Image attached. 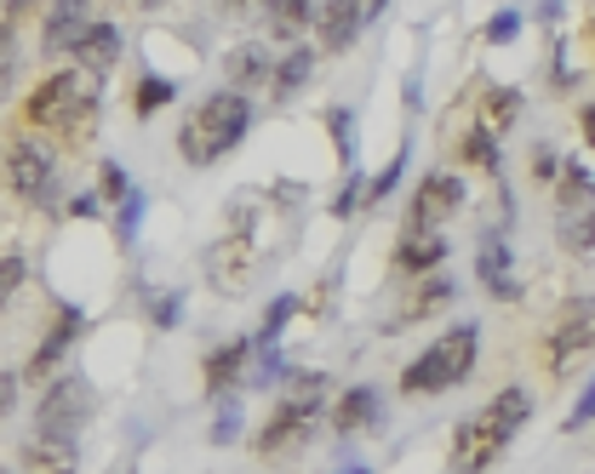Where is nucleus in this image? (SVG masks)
I'll use <instances>...</instances> for the list:
<instances>
[{
  "instance_id": "1",
  "label": "nucleus",
  "mask_w": 595,
  "mask_h": 474,
  "mask_svg": "<svg viewBox=\"0 0 595 474\" xmlns=\"http://www.w3.org/2000/svg\"><path fill=\"white\" fill-rule=\"evenodd\" d=\"M526 418H533V394H526L521 383L499 389L481 412H470L452 429V474H487L510 452V440L526 429Z\"/></svg>"
},
{
  "instance_id": "2",
  "label": "nucleus",
  "mask_w": 595,
  "mask_h": 474,
  "mask_svg": "<svg viewBox=\"0 0 595 474\" xmlns=\"http://www.w3.org/2000/svg\"><path fill=\"white\" fill-rule=\"evenodd\" d=\"M23 126L58 131L63 144H86L97 126V81L86 70H58L29 86L23 97Z\"/></svg>"
},
{
  "instance_id": "3",
  "label": "nucleus",
  "mask_w": 595,
  "mask_h": 474,
  "mask_svg": "<svg viewBox=\"0 0 595 474\" xmlns=\"http://www.w3.org/2000/svg\"><path fill=\"white\" fill-rule=\"evenodd\" d=\"M247 131H252V97L229 92V86L207 92L178 126V155L189 166H212V160H223L229 149H236Z\"/></svg>"
},
{
  "instance_id": "4",
  "label": "nucleus",
  "mask_w": 595,
  "mask_h": 474,
  "mask_svg": "<svg viewBox=\"0 0 595 474\" xmlns=\"http://www.w3.org/2000/svg\"><path fill=\"white\" fill-rule=\"evenodd\" d=\"M476 344H481L476 320H458L452 331H441L418 360H407L401 394H441V389H458V383L470 378V366H476Z\"/></svg>"
},
{
  "instance_id": "5",
  "label": "nucleus",
  "mask_w": 595,
  "mask_h": 474,
  "mask_svg": "<svg viewBox=\"0 0 595 474\" xmlns=\"http://www.w3.org/2000/svg\"><path fill=\"white\" fill-rule=\"evenodd\" d=\"M207 275L223 297H241L258 275V234H252V194H241L236 207H229V229L212 241L207 252Z\"/></svg>"
},
{
  "instance_id": "6",
  "label": "nucleus",
  "mask_w": 595,
  "mask_h": 474,
  "mask_svg": "<svg viewBox=\"0 0 595 474\" xmlns=\"http://www.w3.org/2000/svg\"><path fill=\"white\" fill-rule=\"evenodd\" d=\"M595 355V297H573L544 337V371L561 383Z\"/></svg>"
},
{
  "instance_id": "7",
  "label": "nucleus",
  "mask_w": 595,
  "mask_h": 474,
  "mask_svg": "<svg viewBox=\"0 0 595 474\" xmlns=\"http://www.w3.org/2000/svg\"><path fill=\"white\" fill-rule=\"evenodd\" d=\"M92 412H97V389L86 378H75V371H58V378H46V389L35 400V429L81 440V429L92 423Z\"/></svg>"
},
{
  "instance_id": "8",
  "label": "nucleus",
  "mask_w": 595,
  "mask_h": 474,
  "mask_svg": "<svg viewBox=\"0 0 595 474\" xmlns=\"http://www.w3.org/2000/svg\"><path fill=\"white\" fill-rule=\"evenodd\" d=\"M7 183L23 200L46 207V200L58 194V160H52V149L35 144V138H12V149H7Z\"/></svg>"
},
{
  "instance_id": "9",
  "label": "nucleus",
  "mask_w": 595,
  "mask_h": 474,
  "mask_svg": "<svg viewBox=\"0 0 595 474\" xmlns=\"http://www.w3.org/2000/svg\"><path fill=\"white\" fill-rule=\"evenodd\" d=\"M464 178L452 172H424L418 189H413V207H407V229H441L458 207H464Z\"/></svg>"
},
{
  "instance_id": "10",
  "label": "nucleus",
  "mask_w": 595,
  "mask_h": 474,
  "mask_svg": "<svg viewBox=\"0 0 595 474\" xmlns=\"http://www.w3.org/2000/svg\"><path fill=\"white\" fill-rule=\"evenodd\" d=\"M86 331V315L75 309V303H58V320H52V331L41 337V349L29 355V366L18 371L23 383H46V378H58V360L75 349V337Z\"/></svg>"
},
{
  "instance_id": "11",
  "label": "nucleus",
  "mask_w": 595,
  "mask_h": 474,
  "mask_svg": "<svg viewBox=\"0 0 595 474\" xmlns=\"http://www.w3.org/2000/svg\"><path fill=\"white\" fill-rule=\"evenodd\" d=\"M92 23H97L92 0H52L46 18H41V52L46 57H75V46Z\"/></svg>"
},
{
  "instance_id": "12",
  "label": "nucleus",
  "mask_w": 595,
  "mask_h": 474,
  "mask_svg": "<svg viewBox=\"0 0 595 474\" xmlns=\"http://www.w3.org/2000/svg\"><path fill=\"white\" fill-rule=\"evenodd\" d=\"M315 418H321V412H310V405H298V400H281L275 412H270V423H263V429L252 434L258 457H281V452H292V446H298V440H310Z\"/></svg>"
},
{
  "instance_id": "13",
  "label": "nucleus",
  "mask_w": 595,
  "mask_h": 474,
  "mask_svg": "<svg viewBox=\"0 0 595 474\" xmlns=\"http://www.w3.org/2000/svg\"><path fill=\"white\" fill-rule=\"evenodd\" d=\"M23 474H75L81 468V440L75 434H46L35 429L23 440V452H18Z\"/></svg>"
},
{
  "instance_id": "14",
  "label": "nucleus",
  "mask_w": 595,
  "mask_h": 474,
  "mask_svg": "<svg viewBox=\"0 0 595 474\" xmlns=\"http://www.w3.org/2000/svg\"><path fill=\"white\" fill-rule=\"evenodd\" d=\"M367 29V0H326L315 12V35H321V52H349Z\"/></svg>"
},
{
  "instance_id": "15",
  "label": "nucleus",
  "mask_w": 595,
  "mask_h": 474,
  "mask_svg": "<svg viewBox=\"0 0 595 474\" xmlns=\"http://www.w3.org/2000/svg\"><path fill=\"white\" fill-rule=\"evenodd\" d=\"M121 52H126V35H121V23H109V18H97L86 35H81V46H75V70H86L92 81H104L115 63H121Z\"/></svg>"
},
{
  "instance_id": "16",
  "label": "nucleus",
  "mask_w": 595,
  "mask_h": 474,
  "mask_svg": "<svg viewBox=\"0 0 595 474\" xmlns=\"http://www.w3.org/2000/svg\"><path fill=\"white\" fill-rule=\"evenodd\" d=\"M247 366H252V337H229V344H218V349L201 360L207 394H229L236 383H247Z\"/></svg>"
},
{
  "instance_id": "17",
  "label": "nucleus",
  "mask_w": 595,
  "mask_h": 474,
  "mask_svg": "<svg viewBox=\"0 0 595 474\" xmlns=\"http://www.w3.org/2000/svg\"><path fill=\"white\" fill-rule=\"evenodd\" d=\"M223 75H229V92L247 97V92L275 81V57H270V46H263V41H241L236 52L223 57Z\"/></svg>"
},
{
  "instance_id": "18",
  "label": "nucleus",
  "mask_w": 595,
  "mask_h": 474,
  "mask_svg": "<svg viewBox=\"0 0 595 474\" xmlns=\"http://www.w3.org/2000/svg\"><path fill=\"white\" fill-rule=\"evenodd\" d=\"M441 263H447L441 229H401V246H395V268H401V275H436Z\"/></svg>"
},
{
  "instance_id": "19",
  "label": "nucleus",
  "mask_w": 595,
  "mask_h": 474,
  "mask_svg": "<svg viewBox=\"0 0 595 474\" xmlns=\"http://www.w3.org/2000/svg\"><path fill=\"white\" fill-rule=\"evenodd\" d=\"M476 275H481V286L499 297V303H515V297H521V281H515V263H510L504 234H487V241H481V252H476Z\"/></svg>"
},
{
  "instance_id": "20",
  "label": "nucleus",
  "mask_w": 595,
  "mask_h": 474,
  "mask_svg": "<svg viewBox=\"0 0 595 474\" xmlns=\"http://www.w3.org/2000/svg\"><path fill=\"white\" fill-rule=\"evenodd\" d=\"M333 423H338V434L378 429V423H384V394L367 389V383H349V389L338 394V405H333Z\"/></svg>"
},
{
  "instance_id": "21",
  "label": "nucleus",
  "mask_w": 595,
  "mask_h": 474,
  "mask_svg": "<svg viewBox=\"0 0 595 474\" xmlns=\"http://www.w3.org/2000/svg\"><path fill=\"white\" fill-rule=\"evenodd\" d=\"M515 115H521V92L515 86H487L476 97V126L492 131V138H504V131L515 126Z\"/></svg>"
},
{
  "instance_id": "22",
  "label": "nucleus",
  "mask_w": 595,
  "mask_h": 474,
  "mask_svg": "<svg viewBox=\"0 0 595 474\" xmlns=\"http://www.w3.org/2000/svg\"><path fill=\"white\" fill-rule=\"evenodd\" d=\"M310 81H315V52L310 46H292L286 57H275V81H270L275 104H292V97L304 92Z\"/></svg>"
},
{
  "instance_id": "23",
  "label": "nucleus",
  "mask_w": 595,
  "mask_h": 474,
  "mask_svg": "<svg viewBox=\"0 0 595 474\" xmlns=\"http://www.w3.org/2000/svg\"><path fill=\"white\" fill-rule=\"evenodd\" d=\"M441 303H452V281L441 275V268H436V275H418L413 297L395 309V326H413V320H424V315H436Z\"/></svg>"
},
{
  "instance_id": "24",
  "label": "nucleus",
  "mask_w": 595,
  "mask_h": 474,
  "mask_svg": "<svg viewBox=\"0 0 595 474\" xmlns=\"http://www.w3.org/2000/svg\"><path fill=\"white\" fill-rule=\"evenodd\" d=\"M555 200H561V212H584V207H595V178L584 172L578 160H561V172H555Z\"/></svg>"
},
{
  "instance_id": "25",
  "label": "nucleus",
  "mask_w": 595,
  "mask_h": 474,
  "mask_svg": "<svg viewBox=\"0 0 595 474\" xmlns=\"http://www.w3.org/2000/svg\"><path fill=\"white\" fill-rule=\"evenodd\" d=\"M173 97H178V81H167V75H144L138 92H132V115H138V120H155L160 109L173 104Z\"/></svg>"
},
{
  "instance_id": "26",
  "label": "nucleus",
  "mask_w": 595,
  "mask_h": 474,
  "mask_svg": "<svg viewBox=\"0 0 595 474\" xmlns=\"http://www.w3.org/2000/svg\"><path fill=\"white\" fill-rule=\"evenodd\" d=\"M326 371H286V400H298V405H310V412H321L326 405Z\"/></svg>"
},
{
  "instance_id": "27",
  "label": "nucleus",
  "mask_w": 595,
  "mask_h": 474,
  "mask_svg": "<svg viewBox=\"0 0 595 474\" xmlns=\"http://www.w3.org/2000/svg\"><path fill=\"white\" fill-rule=\"evenodd\" d=\"M561 246H567V252H589L595 246V207L561 212Z\"/></svg>"
},
{
  "instance_id": "28",
  "label": "nucleus",
  "mask_w": 595,
  "mask_h": 474,
  "mask_svg": "<svg viewBox=\"0 0 595 474\" xmlns=\"http://www.w3.org/2000/svg\"><path fill=\"white\" fill-rule=\"evenodd\" d=\"M458 160H464V166H487V172H492V166H499V138L481 131V126H470L464 144H458Z\"/></svg>"
},
{
  "instance_id": "29",
  "label": "nucleus",
  "mask_w": 595,
  "mask_h": 474,
  "mask_svg": "<svg viewBox=\"0 0 595 474\" xmlns=\"http://www.w3.org/2000/svg\"><path fill=\"white\" fill-rule=\"evenodd\" d=\"M23 286H29V257L23 252H7V257H0V309H7Z\"/></svg>"
},
{
  "instance_id": "30",
  "label": "nucleus",
  "mask_w": 595,
  "mask_h": 474,
  "mask_svg": "<svg viewBox=\"0 0 595 474\" xmlns=\"http://www.w3.org/2000/svg\"><path fill=\"white\" fill-rule=\"evenodd\" d=\"M18 81V23H0V97Z\"/></svg>"
},
{
  "instance_id": "31",
  "label": "nucleus",
  "mask_w": 595,
  "mask_h": 474,
  "mask_svg": "<svg viewBox=\"0 0 595 474\" xmlns=\"http://www.w3.org/2000/svg\"><path fill=\"white\" fill-rule=\"evenodd\" d=\"M401 172H407V149L395 155V160L384 166L378 178H367V207H378V200H389V194H395V183H401Z\"/></svg>"
},
{
  "instance_id": "32",
  "label": "nucleus",
  "mask_w": 595,
  "mask_h": 474,
  "mask_svg": "<svg viewBox=\"0 0 595 474\" xmlns=\"http://www.w3.org/2000/svg\"><path fill=\"white\" fill-rule=\"evenodd\" d=\"M326 126H333V138H338V160L355 166V115L349 109H326Z\"/></svg>"
},
{
  "instance_id": "33",
  "label": "nucleus",
  "mask_w": 595,
  "mask_h": 474,
  "mask_svg": "<svg viewBox=\"0 0 595 474\" xmlns=\"http://www.w3.org/2000/svg\"><path fill=\"white\" fill-rule=\"evenodd\" d=\"M126 194H132V178L121 172L115 160H104V166H97V200H115V207H121Z\"/></svg>"
},
{
  "instance_id": "34",
  "label": "nucleus",
  "mask_w": 595,
  "mask_h": 474,
  "mask_svg": "<svg viewBox=\"0 0 595 474\" xmlns=\"http://www.w3.org/2000/svg\"><path fill=\"white\" fill-rule=\"evenodd\" d=\"M361 207H367V178H361L355 166H349V183H344V194L333 200V218H355Z\"/></svg>"
},
{
  "instance_id": "35",
  "label": "nucleus",
  "mask_w": 595,
  "mask_h": 474,
  "mask_svg": "<svg viewBox=\"0 0 595 474\" xmlns=\"http://www.w3.org/2000/svg\"><path fill=\"white\" fill-rule=\"evenodd\" d=\"M515 35H521V12H515V7L492 12V23H487V46H510Z\"/></svg>"
},
{
  "instance_id": "36",
  "label": "nucleus",
  "mask_w": 595,
  "mask_h": 474,
  "mask_svg": "<svg viewBox=\"0 0 595 474\" xmlns=\"http://www.w3.org/2000/svg\"><path fill=\"white\" fill-rule=\"evenodd\" d=\"M138 218H144V194L132 189V194L121 200V218H115V229H121V241H126V246L138 241Z\"/></svg>"
},
{
  "instance_id": "37",
  "label": "nucleus",
  "mask_w": 595,
  "mask_h": 474,
  "mask_svg": "<svg viewBox=\"0 0 595 474\" xmlns=\"http://www.w3.org/2000/svg\"><path fill=\"white\" fill-rule=\"evenodd\" d=\"M236 440H241V405L229 400L218 412V423H212V446H236Z\"/></svg>"
},
{
  "instance_id": "38",
  "label": "nucleus",
  "mask_w": 595,
  "mask_h": 474,
  "mask_svg": "<svg viewBox=\"0 0 595 474\" xmlns=\"http://www.w3.org/2000/svg\"><path fill=\"white\" fill-rule=\"evenodd\" d=\"M595 423V378L584 383V394H578V405L567 412V434H578V429H589Z\"/></svg>"
},
{
  "instance_id": "39",
  "label": "nucleus",
  "mask_w": 595,
  "mask_h": 474,
  "mask_svg": "<svg viewBox=\"0 0 595 474\" xmlns=\"http://www.w3.org/2000/svg\"><path fill=\"white\" fill-rule=\"evenodd\" d=\"M178 315H184L178 292H167V297H155V303H149V320H155V326H178Z\"/></svg>"
},
{
  "instance_id": "40",
  "label": "nucleus",
  "mask_w": 595,
  "mask_h": 474,
  "mask_svg": "<svg viewBox=\"0 0 595 474\" xmlns=\"http://www.w3.org/2000/svg\"><path fill=\"white\" fill-rule=\"evenodd\" d=\"M18 394H23V378L18 371H0V418L18 412Z\"/></svg>"
},
{
  "instance_id": "41",
  "label": "nucleus",
  "mask_w": 595,
  "mask_h": 474,
  "mask_svg": "<svg viewBox=\"0 0 595 474\" xmlns=\"http://www.w3.org/2000/svg\"><path fill=\"white\" fill-rule=\"evenodd\" d=\"M223 18H270V0H218Z\"/></svg>"
},
{
  "instance_id": "42",
  "label": "nucleus",
  "mask_w": 595,
  "mask_h": 474,
  "mask_svg": "<svg viewBox=\"0 0 595 474\" xmlns=\"http://www.w3.org/2000/svg\"><path fill=\"white\" fill-rule=\"evenodd\" d=\"M555 172H561V155H555L550 144H539V149H533V178H555Z\"/></svg>"
},
{
  "instance_id": "43",
  "label": "nucleus",
  "mask_w": 595,
  "mask_h": 474,
  "mask_svg": "<svg viewBox=\"0 0 595 474\" xmlns=\"http://www.w3.org/2000/svg\"><path fill=\"white\" fill-rule=\"evenodd\" d=\"M46 0H7V7H0V23H23L29 12H41Z\"/></svg>"
},
{
  "instance_id": "44",
  "label": "nucleus",
  "mask_w": 595,
  "mask_h": 474,
  "mask_svg": "<svg viewBox=\"0 0 595 474\" xmlns=\"http://www.w3.org/2000/svg\"><path fill=\"white\" fill-rule=\"evenodd\" d=\"M70 218H97V194H75L70 200Z\"/></svg>"
},
{
  "instance_id": "45",
  "label": "nucleus",
  "mask_w": 595,
  "mask_h": 474,
  "mask_svg": "<svg viewBox=\"0 0 595 474\" xmlns=\"http://www.w3.org/2000/svg\"><path fill=\"white\" fill-rule=\"evenodd\" d=\"M578 131H584V144L595 149V104H584V109H578Z\"/></svg>"
},
{
  "instance_id": "46",
  "label": "nucleus",
  "mask_w": 595,
  "mask_h": 474,
  "mask_svg": "<svg viewBox=\"0 0 595 474\" xmlns=\"http://www.w3.org/2000/svg\"><path fill=\"white\" fill-rule=\"evenodd\" d=\"M384 7H389V0H367V18H378Z\"/></svg>"
},
{
  "instance_id": "47",
  "label": "nucleus",
  "mask_w": 595,
  "mask_h": 474,
  "mask_svg": "<svg viewBox=\"0 0 595 474\" xmlns=\"http://www.w3.org/2000/svg\"><path fill=\"white\" fill-rule=\"evenodd\" d=\"M286 7H315V0H286Z\"/></svg>"
},
{
  "instance_id": "48",
  "label": "nucleus",
  "mask_w": 595,
  "mask_h": 474,
  "mask_svg": "<svg viewBox=\"0 0 595 474\" xmlns=\"http://www.w3.org/2000/svg\"><path fill=\"white\" fill-rule=\"evenodd\" d=\"M344 474H367V468H361V463H355V468H344Z\"/></svg>"
},
{
  "instance_id": "49",
  "label": "nucleus",
  "mask_w": 595,
  "mask_h": 474,
  "mask_svg": "<svg viewBox=\"0 0 595 474\" xmlns=\"http://www.w3.org/2000/svg\"><path fill=\"white\" fill-rule=\"evenodd\" d=\"M144 7H160V0H144Z\"/></svg>"
}]
</instances>
